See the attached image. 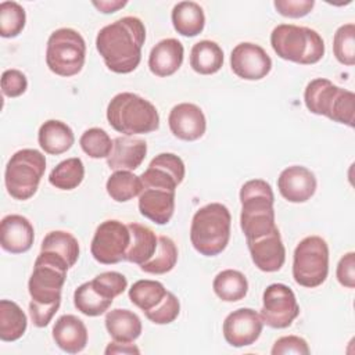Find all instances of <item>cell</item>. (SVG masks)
Instances as JSON below:
<instances>
[{"label":"cell","mask_w":355,"mask_h":355,"mask_svg":"<svg viewBox=\"0 0 355 355\" xmlns=\"http://www.w3.org/2000/svg\"><path fill=\"white\" fill-rule=\"evenodd\" d=\"M144 40V24L140 18L129 15L101 28L96 37V49L110 71L129 73L140 64Z\"/></svg>","instance_id":"1"},{"label":"cell","mask_w":355,"mask_h":355,"mask_svg":"<svg viewBox=\"0 0 355 355\" xmlns=\"http://www.w3.org/2000/svg\"><path fill=\"white\" fill-rule=\"evenodd\" d=\"M223 65V51L212 40L197 42L190 51V67L200 75L216 73Z\"/></svg>","instance_id":"28"},{"label":"cell","mask_w":355,"mask_h":355,"mask_svg":"<svg viewBox=\"0 0 355 355\" xmlns=\"http://www.w3.org/2000/svg\"><path fill=\"white\" fill-rule=\"evenodd\" d=\"M82 150L94 159L108 158L112 150V140L101 128H90L83 132L79 139Z\"/></svg>","instance_id":"39"},{"label":"cell","mask_w":355,"mask_h":355,"mask_svg":"<svg viewBox=\"0 0 355 355\" xmlns=\"http://www.w3.org/2000/svg\"><path fill=\"white\" fill-rule=\"evenodd\" d=\"M240 226L247 240L258 239L276 226L275 196L270 184L263 179H251L240 189Z\"/></svg>","instance_id":"2"},{"label":"cell","mask_w":355,"mask_h":355,"mask_svg":"<svg viewBox=\"0 0 355 355\" xmlns=\"http://www.w3.org/2000/svg\"><path fill=\"white\" fill-rule=\"evenodd\" d=\"M309 347L308 343L298 336H284L275 341L270 354L272 355H286V354H297V355H308Z\"/></svg>","instance_id":"43"},{"label":"cell","mask_w":355,"mask_h":355,"mask_svg":"<svg viewBox=\"0 0 355 355\" xmlns=\"http://www.w3.org/2000/svg\"><path fill=\"white\" fill-rule=\"evenodd\" d=\"M53 340L64 352L78 354L87 344V329L75 315H62L53 326Z\"/></svg>","instance_id":"22"},{"label":"cell","mask_w":355,"mask_h":355,"mask_svg":"<svg viewBox=\"0 0 355 355\" xmlns=\"http://www.w3.org/2000/svg\"><path fill=\"white\" fill-rule=\"evenodd\" d=\"M171 17L175 31L182 36H197L205 26L204 11L196 1H180L175 4Z\"/></svg>","instance_id":"27"},{"label":"cell","mask_w":355,"mask_h":355,"mask_svg":"<svg viewBox=\"0 0 355 355\" xmlns=\"http://www.w3.org/2000/svg\"><path fill=\"white\" fill-rule=\"evenodd\" d=\"M100 12H104V14H110V12H115L118 11L119 8H123L128 1H116V0H112V1H108V0H104V1H93L92 3Z\"/></svg>","instance_id":"48"},{"label":"cell","mask_w":355,"mask_h":355,"mask_svg":"<svg viewBox=\"0 0 355 355\" xmlns=\"http://www.w3.org/2000/svg\"><path fill=\"white\" fill-rule=\"evenodd\" d=\"M28 89V79L19 69H6L1 75V92L7 97H18Z\"/></svg>","instance_id":"42"},{"label":"cell","mask_w":355,"mask_h":355,"mask_svg":"<svg viewBox=\"0 0 355 355\" xmlns=\"http://www.w3.org/2000/svg\"><path fill=\"white\" fill-rule=\"evenodd\" d=\"M270 44L280 58L302 65L316 64L324 55L322 36L306 26L277 25L270 33Z\"/></svg>","instance_id":"5"},{"label":"cell","mask_w":355,"mask_h":355,"mask_svg":"<svg viewBox=\"0 0 355 355\" xmlns=\"http://www.w3.org/2000/svg\"><path fill=\"white\" fill-rule=\"evenodd\" d=\"M28 319L21 306L10 300L0 301V340L15 341L26 330Z\"/></svg>","instance_id":"30"},{"label":"cell","mask_w":355,"mask_h":355,"mask_svg":"<svg viewBox=\"0 0 355 355\" xmlns=\"http://www.w3.org/2000/svg\"><path fill=\"white\" fill-rule=\"evenodd\" d=\"M147 143L133 136H119L112 140V150L107 164L112 171H135L144 161Z\"/></svg>","instance_id":"20"},{"label":"cell","mask_w":355,"mask_h":355,"mask_svg":"<svg viewBox=\"0 0 355 355\" xmlns=\"http://www.w3.org/2000/svg\"><path fill=\"white\" fill-rule=\"evenodd\" d=\"M277 12L288 18H301L311 12L315 6L313 0H275L273 3Z\"/></svg>","instance_id":"44"},{"label":"cell","mask_w":355,"mask_h":355,"mask_svg":"<svg viewBox=\"0 0 355 355\" xmlns=\"http://www.w3.org/2000/svg\"><path fill=\"white\" fill-rule=\"evenodd\" d=\"M230 67L241 79L259 80L270 72L272 60L261 46L243 42L232 50Z\"/></svg>","instance_id":"12"},{"label":"cell","mask_w":355,"mask_h":355,"mask_svg":"<svg viewBox=\"0 0 355 355\" xmlns=\"http://www.w3.org/2000/svg\"><path fill=\"white\" fill-rule=\"evenodd\" d=\"M179 312L180 302L178 297L173 293L168 291L165 298L154 309L144 312V315L150 322L155 324H168L172 323L179 316Z\"/></svg>","instance_id":"41"},{"label":"cell","mask_w":355,"mask_h":355,"mask_svg":"<svg viewBox=\"0 0 355 355\" xmlns=\"http://www.w3.org/2000/svg\"><path fill=\"white\" fill-rule=\"evenodd\" d=\"M333 53L338 62L352 67L355 64V25H341L333 37Z\"/></svg>","instance_id":"38"},{"label":"cell","mask_w":355,"mask_h":355,"mask_svg":"<svg viewBox=\"0 0 355 355\" xmlns=\"http://www.w3.org/2000/svg\"><path fill=\"white\" fill-rule=\"evenodd\" d=\"M168 290L157 280H137L129 288V300L143 312L154 309L166 295Z\"/></svg>","instance_id":"32"},{"label":"cell","mask_w":355,"mask_h":355,"mask_svg":"<svg viewBox=\"0 0 355 355\" xmlns=\"http://www.w3.org/2000/svg\"><path fill=\"white\" fill-rule=\"evenodd\" d=\"M58 308H60V304L44 305V304H37V302L31 300V302H29V315H31V319H32L33 324L36 327L47 326L51 322L55 312L58 311Z\"/></svg>","instance_id":"46"},{"label":"cell","mask_w":355,"mask_h":355,"mask_svg":"<svg viewBox=\"0 0 355 355\" xmlns=\"http://www.w3.org/2000/svg\"><path fill=\"white\" fill-rule=\"evenodd\" d=\"M183 55L184 49L178 39H164L151 49L148 55V68L155 76H171L180 68Z\"/></svg>","instance_id":"21"},{"label":"cell","mask_w":355,"mask_h":355,"mask_svg":"<svg viewBox=\"0 0 355 355\" xmlns=\"http://www.w3.org/2000/svg\"><path fill=\"white\" fill-rule=\"evenodd\" d=\"M184 164L172 153H161L154 157L148 168L140 175L143 187H164L175 190L184 179Z\"/></svg>","instance_id":"14"},{"label":"cell","mask_w":355,"mask_h":355,"mask_svg":"<svg viewBox=\"0 0 355 355\" xmlns=\"http://www.w3.org/2000/svg\"><path fill=\"white\" fill-rule=\"evenodd\" d=\"M175 190L143 187L139 194L140 214L157 225H166L175 211Z\"/></svg>","instance_id":"19"},{"label":"cell","mask_w":355,"mask_h":355,"mask_svg":"<svg viewBox=\"0 0 355 355\" xmlns=\"http://www.w3.org/2000/svg\"><path fill=\"white\" fill-rule=\"evenodd\" d=\"M26 14L17 1H3L0 4V35L3 37H15L25 28Z\"/></svg>","instance_id":"37"},{"label":"cell","mask_w":355,"mask_h":355,"mask_svg":"<svg viewBox=\"0 0 355 355\" xmlns=\"http://www.w3.org/2000/svg\"><path fill=\"white\" fill-rule=\"evenodd\" d=\"M277 189L288 202H305L316 191V178L308 168L293 165L280 172Z\"/></svg>","instance_id":"17"},{"label":"cell","mask_w":355,"mask_h":355,"mask_svg":"<svg viewBox=\"0 0 355 355\" xmlns=\"http://www.w3.org/2000/svg\"><path fill=\"white\" fill-rule=\"evenodd\" d=\"M129 244L130 232L128 225L116 219H108L97 226L90 244V252L97 262L112 265L125 261Z\"/></svg>","instance_id":"10"},{"label":"cell","mask_w":355,"mask_h":355,"mask_svg":"<svg viewBox=\"0 0 355 355\" xmlns=\"http://www.w3.org/2000/svg\"><path fill=\"white\" fill-rule=\"evenodd\" d=\"M85 178V165L80 158L72 157L61 161L49 175L51 186L60 190L76 189Z\"/></svg>","instance_id":"33"},{"label":"cell","mask_w":355,"mask_h":355,"mask_svg":"<svg viewBox=\"0 0 355 355\" xmlns=\"http://www.w3.org/2000/svg\"><path fill=\"white\" fill-rule=\"evenodd\" d=\"M108 123L125 136L143 135L159 128L157 108L139 94L123 92L115 94L107 107Z\"/></svg>","instance_id":"4"},{"label":"cell","mask_w":355,"mask_h":355,"mask_svg":"<svg viewBox=\"0 0 355 355\" xmlns=\"http://www.w3.org/2000/svg\"><path fill=\"white\" fill-rule=\"evenodd\" d=\"M214 293L225 302H236L243 300L248 291L247 277L236 269H225L219 272L212 282Z\"/></svg>","instance_id":"29"},{"label":"cell","mask_w":355,"mask_h":355,"mask_svg":"<svg viewBox=\"0 0 355 355\" xmlns=\"http://www.w3.org/2000/svg\"><path fill=\"white\" fill-rule=\"evenodd\" d=\"M168 123L173 136L184 141L198 140L207 129L202 110L193 103H180L175 105L169 112Z\"/></svg>","instance_id":"16"},{"label":"cell","mask_w":355,"mask_h":355,"mask_svg":"<svg viewBox=\"0 0 355 355\" xmlns=\"http://www.w3.org/2000/svg\"><path fill=\"white\" fill-rule=\"evenodd\" d=\"M176 262H178L176 244L168 236H159L155 254L151 257V259L140 265V269L151 275H164L171 272L175 268Z\"/></svg>","instance_id":"35"},{"label":"cell","mask_w":355,"mask_h":355,"mask_svg":"<svg viewBox=\"0 0 355 355\" xmlns=\"http://www.w3.org/2000/svg\"><path fill=\"white\" fill-rule=\"evenodd\" d=\"M69 265L57 254L40 251L28 282L32 301L37 304H61V291Z\"/></svg>","instance_id":"7"},{"label":"cell","mask_w":355,"mask_h":355,"mask_svg":"<svg viewBox=\"0 0 355 355\" xmlns=\"http://www.w3.org/2000/svg\"><path fill=\"white\" fill-rule=\"evenodd\" d=\"M232 216L220 202H211L196 211L190 226V241L204 257L220 254L230 239Z\"/></svg>","instance_id":"3"},{"label":"cell","mask_w":355,"mask_h":355,"mask_svg":"<svg viewBox=\"0 0 355 355\" xmlns=\"http://www.w3.org/2000/svg\"><path fill=\"white\" fill-rule=\"evenodd\" d=\"M104 352L107 355H111V354H140V349L136 345L130 344V343L112 341L107 345Z\"/></svg>","instance_id":"47"},{"label":"cell","mask_w":355,"mask_h":355,"mask_svg":"<svg viewBox=\"0 0 355 355\" xmlns=\"http://www.w3.org/2000/svg\"><path fill=\"white\" fill-rule=\"evenodd\" d=\"M35 240L32 223L22 215H6L0 223L1 248L11 254H22L31 250Z\"/></svg>","instance_id":"18"},{"label":"cell","mask_w":355,"mask_h":355,"mask_svg":"<svg viewBox=\"0 0 355 355\" xmlns=\"http://www.w3.org/2000/svg\"><path fill=\"white\" fill-rule=\"evenodd\" d=\"M90 282L100 294L112 301L128 288V280L119 272H103Z\"/></svg>","instance_id":"40"},{"label":"cell","mask_w":355,"mask_h":355,"mask_svg":"<svg viewBox=\"0 0 355 355\" xmlns=\"http://www.w3.org/2000/svg\"><path fill=\"white\" fill-rule=\"evenodd\" d=\"M247 245L251 259L259 270L268 273L277 272L284 265L286 248L277 227L258 239L247 240Z\"/></svg>","instance_id":"15"},{"label":"cell","mask_w":355,"mask_h":355,"mask_svg":"<svg viewBox=\"0 0 355 355\" xmlns=\"http://www.w3.org/2000/svg\"><path fill=\"white\" fill-rule=\"evenodd\" d=\"M105 329L118 343H133L141 334L140 318L129 309H112L105 315Z\"/></svg>","instance_id":"25"},{"label":"cell","mask_w":355,"mask_h":355,"mask_svg":"<svg viewBox=\"0 0 355 355\" xmlns=\"http://www.w3.org/2000/svg\"><path fill=\"white\" fill-rule=\"evenodd\" d=\"M263 322L254 309L240 308L229 313L223 322V337L232 347L241 348L254 344L262 333Z\"/></svg>","instance_id":"13"},{"label":"cell","mask_w":355,"mask_h":355,"mask_svg":"<svg viewBox=\"0 0 355 355\" xmlns=\"http://www.w3.org/2000/svg\"><path fill=\"white\" fill-rule=\"evenodd\" d=\"M73 304L75 308L86 316H100L108 311L112 300H108L100 294L93 287L92 282H86L75 290Z\"/></svg>","instance_id":"36"},{"label":"cell","mask_w":355,"mask_h":355,"mask_svg":"<svg viewBox=\"0 0 355 355\" xmlns=\"http://www.w3.org/2000/svg\"><path fill=\"white\" fill-rule=\"evenodd\" d=\"M37 141L44 153L58 155L72 147L75 136L67 123L57 119H49L39 128Z\"/></svg>","instance_id":"24"},{"label":"cell","mask_w":355,"mask_h":355,"mask_svg":"<svg viewBox=\"0 0 355 355\" xmlns=\"http://www.w3.org/2000/svg\"><path fill=\"white\" fill-rule=\"evenodd\" d=\"M336 276L341 286L348 288L355 287V254L352 251L341 257L337 263Z\"/></svg>","instance_id":"45"},{"label":"cell","mask_w":355,"mask_h":355,"mask_svg":"<svg viewBox=\"0 0 355 355\" xmlns=\"http://www.w3.org/2000/svg\"><path fill=\"white\" fill-rule=\"evenodd\" d=\"M259 316L272 329H286L300 315V306L293 290L283 283L268 286L262 295Z\"/></svg>","instance_id":"11"},{"label":"cell","mask_w":355,"mask_h":355,"mask_svg":"<svg viewBox=\"0 0 355 355\" xmlns=\"http://www.w3.org/2000/svg\"><path fill=\"white\" fill-rule=\"evenodd\" d=\"M340 92L341 87L333 85L329 79L316 78L306 85L304 92V101L312 114L330 118Z\"/></svg>","instance_id":"23"},{"label":"cell","mask_w":355,"mask_h":355,"mask_svg":"<svg viewBox=\"0 0 355 355\" xmlns=\"http://www.w3.org/2000/svg\"><path fill=\"white\" fill-rule=\"evenodd\" d=\"M86 43L82 35L71 28L54 31L47 40L46 62L51 72L60 76H73L83 68Z\"/></svg>","instance_id":"8"},{"label":"cell","mask_w":355,"mask_h":355,"mask_svg":"<svg viewBox=\"0 0 355 355\" xmlns=\"http://www.w3.org/2000/svg\"><path fill=\"white\" fill-rule=\"evenodd\" d=\"M40 251H50L57 254L71 268L76 263L79 258V243L68 232L53 230L44 236L40 245Z\"/></svg>","instance_id":"34"},{"label":"cell","mask_w":355,"mask_h":355,"mask_svg":"<svg viewBox=\"0 0 355 355\" xmlns=\"http://www.w3.org/2000/svg\"><path fill=\"white\" fill-rule=\"evenodd\" d=\"M105 189L114 201L126 202L141 193L143 183L140 176L132 173L130 171H115L108 178Z\"/></svg>","instance_id":"31"},{"label":"cell","mask_w":355,"mask_h":355,"mask_svg":"<svg viewBox=\"0 0 355 355\" xmlns=\"http://www.w3.org/2000/svg\"><path fill=\"white\" fill-rule=\"evenodd\" d=\"M46 171L44 155L35 148H22L11 155L4 172L8 194L19 201L29 200L39 187Z\"/></svg>","instance_id":"6"},{"label":"cell","mask_w":355,"mask_h":355,"mask_svg":"<svg viewBox=\"0 0 355 355\" xmlns=\"http://www.w3.org/2000/svg\"><path fill=\"white\" fill-rule=\"evenodd\" d=\"M329 273V247L319 236L302 239L293 257V277L297 284L315 288L320 286Z\"/></svg>","instance_id":"9"},{"label":"cell","mask_w":355,"mask_h":355,"mask_svg":"<svg viewBox=\"0 0 355 355\" xmlns=\"http://www.w3.org/2000/svg\"><path fill=\"white\" fill-rule=\"evenodd\" d=\"M130 232V244L125 255V261H129L136 265H143L157 251L158 239L155 233L141 223L132 222L128 225Z\"/></svg>","instance_id":"26"}]
</instances>
